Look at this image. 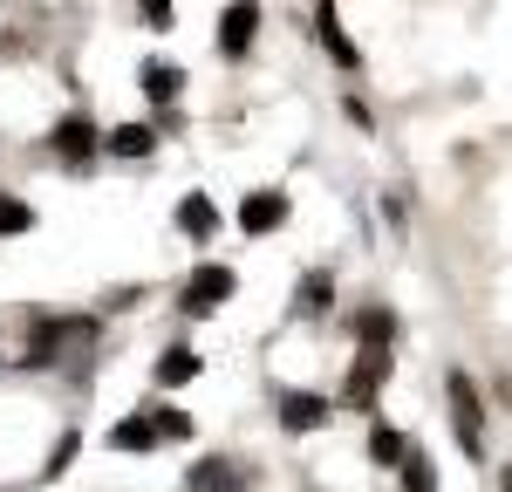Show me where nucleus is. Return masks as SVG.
<instances>
[{"label": "nucleus", "mask_w": 512, "mask_h": 492, "mask_svg": "<svg viewBox=\"0 0 512 492\" xmlns=\"http://www.w3.org/2000/svg\"><path fill=\"white\" fill-rule=\"evenodd\" d=\"M178 89H185V76H178L171 62H144V96H151V103H171Z\"/></svg>", "instance_id": "nucleus-10"}, {"label": "nucleus", "mask_w": 512, "mask_h": 492, "mask_svg": "<svg viewBox=\"0 0 512 492\" xmlns=\"http://www.w3.org/2000/svg\"><path fill=\"white\" fill-rule=\"evenodd\" d=\"M151 144H158V137H151L144 123H123V130H110V151H117V158H144Z\"/></svg>", "instance_id": "nucleus-12"}, {"label": "nucleus", "mask_w": 512, "mask_h": 492, "mask_svg": "<svg viewBox=\"0 0 512 492\" xmlns=\"http://www.w3.org/2000/svg\"><path fill=\"white\" fill-rule=\"evenodd\" d=\"M178 226H185V233H192V240H212V226H219V212H212V199H185L178 205Z\"/></svg>", "instance_id": "nucleus-9"}, {"label": "nucleus", "mask_w": 512, "mask_h": 492, "mask_svg": "<svg viewBox=\"0 0 512 492\" xmlns=\"http://www.w3.org/2000/svg\"><path fill=\"white\" fill-rule=\"evenodd\" d=\"M192 492H239L233 465H219V458H205V465H192Z\"/></svg>", "instance_id": "nucleus-11"}, {"label": "nucleus", "mask_w": 512, "mask_h": 492, "mask_svg": "<svg viewBox=\"0 0 512 492\" xmlns=\"http://www.w3.org/2000/svg\"><path fill=\"white\" fill-rule=\"evenodd\" d=\"M192 376H198V356H192V349H164L158 383H192Z\"/></svg>", "instance_id": "nucleus-13"}, {"label": "nucleus", "mask_w": 512, "mask_h": 492, "mask_svg": "<svg viewBox=\"0 0 512 492\" xmlns=\"http://www.w3.org/2000/svg\"><path fill=\"white\" fill-rule=\"evenodd\" d=\"M28 226H35V212H28V205H21V199H0V233H28Z\"/></svg>", "instance_id": "nucleus-17"}, {"label": "nucleus", "mask_w": 512, "mask_h": 492, "mask_svg": "<svg viewBox=\"0 0 512 492\" xmlns=\"http://www.w3.org/2000/svg\"><path fill=\"white\" fill-rule=\"evenodd\" d=\"M158 417V438H192V417L185 410H151Z\"/></svg>", "instance_id": "nucleus-19"}, {"label": "nucleus", "mask_w": 512, "mask_h": 492, "mask_svg": "<svg viewBox=\"0 0 512 492\" xmlns=\"http://www.w3.org/2000/svg\"><path fill=\"white\" fill-rule=\"evenodd\" d=\"M444 390H451V424H458V445H465V458H485V404H478L472 376H451Z\"/></svg>", "instance_id": "nucleus-1"}, {"label": "nucleus", "mask_w": 512, "mask_h": 492, "mask_svg": "<svg viewBox=\"0 0 512 492\" xmlns=\"http://www.w3.org/2000/svg\"><path fill=\"white\" fill-rule=\"evenodd\" d=\"M253 28H260V7H253V0H233L226 21H219V48H226V55H246V48H253Z\"/></svg>", "instance_id": "nucleus-4"}, {"label": "nucleus", "mask_w": 512, "mask_h": 492, "mask_svg": "<svg viewBox=\"0 0 512 492\" xmlns=\"http://www.w3.org/2000/svg\"><path fill=\"white\" fill-rule=\"evenodd\" d=\"M321 417H328V397H315V390H287L280 397V424L287 431H315Z\"/></svg>", "instance_id": "nucleus-5"}, {"label": "nucleus", "mask_w": 512, "mask_h": 492, "mask_svg": "<svg viewBox=\"0 0 512 492\" xmlns=\"http://www.w3.org/2000/svg\"><path fill=\"white\" fill-rule=\"evenodd\" d=\"M369 451H376V465H403V458H410V451H403V438H396L390 424H376V431H369Z\"/></svg>", "instance_id": "nucleus-15"}, {"label": "nucleus", "mask_w": 512, "mask_h": 492, "mask_svg": "<svg viewBox=\"0 0 512 492\" xmlns=\"http://www.w3.org/2000/svg\"><path fill=\"white\" fill-rule=\"evenodd\" d=\"M110 445H117V451H151V445H158V417H151V410H137L130 424L110 431Z\"/></svg>", "instance_id": "nucleus-8"}, {"label": "nucleus", "mask_w": 512, "mask_h": 492, "mask_svg": "<svg viewBox=\"0 0 512 492\" xmlns=\"http://www.w3.org/2000/svg\"><path fill=\"white\" fill-rule=\"evenodd\" d=\"M294 308H301V315H321V308H328V274H308L301 294H294Z\"/></svg>", "instance_id": "nucleus-16"}, {"label": "nucleus", "mask_w": 512, "mask_h": 492, "mask_svg": "<svg viewBox=\"0 0 512 492\" xmlns=\"http://www.w3.org/2000/svg\"><path fill=\"white\" fill-rule=\"evenodd\" d=\"M144 14H151V21H171V0H144Z\"/></svg>", "instance_id": "nucleus-20"}, {"label": "nucleus", "mask_w": 512, "mask_h": 492, "mask_svg": "<svg viewBox=\"0 0 512 492\" xmlns=\"http://www.w3.org/2000/svg\"><path fill=\"white\" fill-rule=\"evenodd\" d=\"M499 492H512V472H499Z\"/></svg>", "instance_id": "nucleus-21"}, {"label": "nucleus", "mask_w": 512, "mask_h": 492, "mask_svg": "<svg viewBox=\"0 0 512 492\" xmlns=\"http://www.w3.org/2000/svg\"><path fill=\"white\" fill-rule=\"evenodd\" d=\"M403 492H437V479H431L424 458H403Z\"/></svg>", "instance_id": "nucleus-18"}, {"label": "nucleus", "mask_w": 512, "mask_h": 492, "mask_svg": "<svg viewBox=\"0 0 512 492\" xmlns=\"http://www.w3.org/2000/svg\"><path fill=\"white\" fill-rule=\"evenodd\" d=\"M315 28H321V48H328L342 69H355V62H362V55H355V41L342 35V14H335V0H321V7H315Z\"/></svg>", "instance_id": "nucleus-6"}, {"label": "nucleus", "mask_w": 512, "mask_h": 492, "mask_svg": "<svg viewBox=\"0 0 512 492\" xmlns=\"http://www.w3.org/2000/svg\"><path fill=\"white\" fill-rule=\"evenodd\" d=\"M219 301H233V274L226 267H198L185 281V315H219Z\"/></svg>", "instance_id": "nucleus-3"}, {"label": "nucleus", "mask_w": 512, "mask_h": 492, "mask_svg": "<svg viewBox=\"0 0 512 492\" xmlns=\"http://www.w3.org/2000/svg\"><path fill=\"white\" fill-rule=\"evenodd\" d=\"M280 219H287V199H280V192H253V199L239 205V226H246V233H274Z\"/></svg>", "instance_id": "nucleus-7"}, {"label": "nucleus", "mask_w": 512, "mask_h": 492, "mask_svg": "<svg viewBox=\"0 0 512 492\" xmlns=\"http://www.w3.org/2000/svg\"><path fill=\"white\" fill-rule=\"evenodd\" d=\"M55 144H62L69 158H82V151L96 144V130H89V117H69V123H62V130H55Z\"/></svg>", "instance_id": "nucleus-14"}, {"label": "nucleus", "mask_w": 512, "mask_h": 492, "mask_svg": "<svg viewBox=\"0 0 512 492\" xmlns=\"http://www.w3.org/2000/svg\"><path fill=\"white\" fill-rule=\"evenodd\" d=\"M390 376V349H369L362 342V356H355V369H349V390H342V404H355V410H369L376 404V383Z\"/></svg>", "instance_id": "nucleus-2"}]
</instances>
